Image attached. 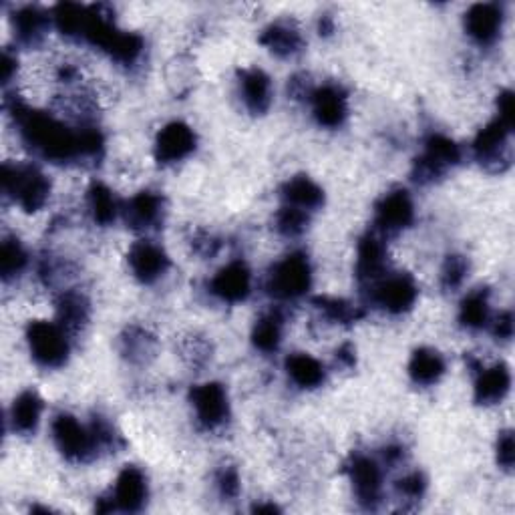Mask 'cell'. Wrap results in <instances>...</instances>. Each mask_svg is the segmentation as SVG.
Here are the masks:
<instances>
[{
	"instance_id": "cell-10",
	"label": "cell",
	"mask_w": 515,
	"mask_h": 515,
	"mask_svg": "<svg viewBox=\"0 0 515 515\" xmlns=\"http://www.w3.org/2000/svg\"><path fill=\"white\" fill-rule=\"evenodd\" d=\"M419 296V288L413 276L403 272H387L377 284L371 286L373 302L389 314L409 312Z\"/></svg>"
},
{
	"instance_id": "cell-18",
	"label": "cell",
	"mask_w": 515,
	"mask_h": 515,
	"mask_svg": "<svg viewBox=\"0 0 515 515\" xmlns=\"http://www.w3.org/2000/svg\"><path fill=\"white\" fill-rule=\"evenodd\" d=\"M501 27H503V11L495 3L473 5L465 13V31L481 47L493 45L501 35Z\"/></svg>"
},
{
	"instance_id": "cell-35",
	"label": "cell",
	"mask_w": 515,
	"mask_h": 515,
	"mask_svg": "<svg viewBox=\"0 0 515 515\" xmlns=\"http://www.w3.org/2000/svg\"><path fill=\"white\" fill-rule=\"evenodd\" d=\"M29 264V254L19 238H5L0 246V276L5 282L15 280L23 274Z\"/></svg>"
},
{
	"instance_id": "cell-1",
	"label": "cell",
	"mask_w": 515,
	"mask_h": 515,
	"mask_svg": "<svg viewBox=\"0 0 515 515\" xmlns=\"http://www.w3.org/2000/svg\"><path fill=\"white\" fill-rule=\"evenodd\" d=\"M11 115L25 145L47 161L65 165L103 157L105 141L97 127H71L51 113L31 109L19 101L11 105Z\"/></svg>"
},
{
	"instance_id": "cell-2",
	"label": "cell",
	"mask_w": 515,
	"mask_h": 515,
	"mask_svg": "<svg viewBox=\"0 0 515 515\" xmlns=\"http://www.w3.org/2000/svg\"><path fill=\"white\" fill-rule=\"evenodd\" d=\"M81 41L93 45L95 49L103 51L109 59H113L119 65H135L143 53V39L135 33L121 31L111 13H107V7L93 5L87 7V21L83 27Z\"/></svg>"
},
{
	"instance_id": "cell-24",
	"label": "cell",
	"mask_w": 515,
	"mask_h": 515,
	"mask_svg": "<svg viewBox=\"0 0 515 515\" xmlns=\"http://www.w3.org/2000/svg\"><path fill=\"white\" fill-rule=\"evenodd\" d=\"M53 17L41 7H23L13 17V31L21 45L37 47L45 41Z\"/></svg>"
},
{
	"instance_id": "cell-23",
	"label": "cell",
	"mask_w": 515,
	"mask_h": 515,
	"mask_svg": "<svg viewBox=\"0 0 515 515\" xmlns=\"http://www.w3.org/2000/svg\"><path fill=\"white\" fill-rule=\"evenodd\" d=\"M511 387V373L505 363H497L489 369H477L475 379V403L477 405H495L501 403Z\"/></svg>"
},
{
	"instance_id": "cell-30",
	"label": "cell",
	"mask_w": 515,
	"mask_h": 515,
	"mask_svg": "<svg viewBox=\"0 0 515 515\" xmlns=\"http://www.w3.org/2000/svg\"><path fill=\"white\" fill-rule=\"evenodd\" d=\"M87 208L93 222L99 226H111L121 212L113 192L101 182L91 184V188L87 190Z\"/></svg>"
},
{
	"instance_id": "cell-39",
	"label": "cell",
	"mask_w": 515,
	"mask_h": 515,
	"mask_svg": "<svg viewBox=\"0 0 515 515\" xmlns=\"http://www.w3.org/2000/svg\"><path fill=\"white\" fill-rule=\"evenodd\" d=\"M397 489V495L401 497V501H419L423 495H425V489H427V481L423 477V473L419 471H411L407 473L405 477H401L395 485Z\"/></svg>"
},
{
	"instance_id": "cell-22",
	"label": "cell",
	"mask_w": 515,
	"mask_h": 515,
	"mask_svg": "<svg viewBox=\"0 0 515 515\" xmlns=\"http://www.w3.org/2000/svg\"><path fill=\"white\" fill-rule=\"evenodd\" d=\"M260 45L278 59H292L304 49V37L294 23L278 21L262 31Z\"/></svg>"
},
{
	"instance_id": "cell-3",
	"label": "cell",
	"mask_w": 515,
	"mask_h": 515,
	"mask_svg": "<svg viewBox=\"0 0 515 515\" xmlns=\"http://www.w3.org/2000/svg\"><path fill=\"white\" fill-rule=\"evenodd\" d=\"M3 192L27 214L43 210L51 198V180L37 165L5 163Z\"/></svg>"
},
{
	"instance_id": "cell-34",
	"label": "cell",
	"mask_w": 515,
	"mask_h": 515,
	"mask_svg": "<svg viewBox=\"0 0 515 515\" xmlns=\"http://www.w3.org/2000/svg\"><path fill=\"white\" fill-rule=\"evenodd\" d=\"M312 304L326 320L336 322V324L349 326V324L359 322L365 316V312L359 306H355V304H351L347 300H340V298L318 296V298L312 300Z\"/></svg>"
},
{
	"instance_id": "cell-26",
	"label": "cell",
	"mask_w": 515,
	"mask_h": 515,
	"mask_svg": "<svg viewBox=\"0 0 515 515\" xmlns=\"http://www.w3.org/2000/svg\"><path fill=\"white\" fill-rule=\"evenodd\" d=\"M91 316V302L85 294L77 290H67L57 300V318L59 324L71 334L79 332Z\"/></svg>"
},
{
	"instance_id": "cell-36",
	"label": "cell",
	"mask_w": 515,
	"mask_h": 515,
	"mask_svg": "<svg viewBox=\"0 0 515 515\" xmlns=\"http://www.w3.org/2000/svg\"><path fill=\"white\" fill-rule=\"evenodd\" d=\"M155 351V338L143 330V328H129L121 338V353L131 363H143L147 361Z\"/></svg>"
},
{
	"instance_id": "cell-25",
	"label": "cell",
	"mask_w": 515,
	"mask_h": 515,
	"mask_svg": "<svg viewBox=\"0 0 515 515\" xmlns=\"http://www.w3.org/2000/svg\"><path fill=\"white\" fill-rule=\"evenodd\" d=\"M282 200L286 206L298 208L302 212H314L324 204L322 188L308 176H296L282 186Z\"/></svg>"
},
{
	"instance_id": "cell-9",
	"label": "cell",
	"mask_w": 515,
	"mask_h": 515,
	"mask_svg": "<svg viewBox=\"0 0 515 515\" xmlns=\"http://www.w3.org/2000/svg\"><path fill=\"white\" fill-rule=\"evenodd\" d=\"M345 473L349 475L357 501L365 509H377L383 499V469L381 465L365 455L353 453L345 463Z\"/></svg>"
},
{
	"instance_id": "cell-5",
	"label": "cell",
	"mask_w": 515,
	"mask_h": 515,
	"mask_svg": "<svg viewBox=\"0 0 515 515\" xmlns=\"http://www.w3.org/2000/svg\"><path fill=\"white\" fill-rule=\"evenodd\" d=\"M312 286V268L302 252L288 254L268 274L266 288L276 300H296L302 298Z\"/></svg>"
},
{
	"instance_id": "cell-41",
	"label": "cell",
	"mask_w": 515,
	"mask_h": 515,
	"mask_svg": "<svg viewBox=\"0 0 515 515\" xmlns=\"http://www.w3.org/2000/svg\"><path fill=\"white\" fill-rule=\"evenodd\" d=\"M513 461H515V443H513V433L511 431H503L499 435L497 441V463L499 467H503L505 471L513 469Z\"/></svg>"
},
{
	"instance_id": "cell-32",
	"label": "cell",
	"mask_w": 515,
	"mask_h": 515,
	"mask_svg": "<svg viewBox=\"0 0 515 515\" xmlns=\"http://www.w3.org/2000/svg\"><path fill=\"white\" fill-rule=\"evenodd\" d=\"M282 326H284V320L280 312L272 310L260 316V320L254 324V330H252L254 347L266 355L276 353L282 342Z\"/></svg>"
},
{
	"instance_id": "cell-16",
	"label": "cell",
	"mask_w": 515,
	"mask_h": 515,
	"mask_svg": "<svg viewBox=\"0 0 515 515\" xmlns=\"http://www.w3.org/2000/svg\"><path fill=\"white\" fill-rule=\"evenodd\" d=\"M210 290L222 302H244L252 292V272L246 266V262L234 260L222 270H218V274L210 282Z\"/></svg>"
},
{
	"instance_id": "cell-17",
	"label": "cell",
	"mask_w": 515,
	"mask_h": 515,
	"mask_svg": "<svg viewBox=\"0 0 515 515\" xmlns=\"http://www.w3.org/2000/svg\"><path fill=\"white\" fill-rule=\"evenodd\" d=\"M387 246L379 232H369L361 238L357 250V278L365 286L377 284L387 274Z\"/></svg>"
},
{
	"instance_id": "cell-14",
	"label": "cell",
	"mask_w": 515,
	"mask_h": 515,
	"mask_svg": "<svg viewBox=\"0 0 515 515\" xmlns=\"http://www.w3.org/2000/svg\"><path fill=\"white\" fill-rule=\"evenodd\" d=\"M308 101L312 107V117L320 127L338 129L345 125L349 117V95L340 85L328 83L316 87L312 89Z\"/></svg>"
},
{
	"instance_id": "cell-31",
	"label": "cell",
	"mask_w": 515,
	"mask_h": 515,
	"mask_svg": "<svg viewBox=\"0 0 515 515\" xmlns=\"http://www.w3.org/2000/svg\"><path fill=\"white\" fill-rule=\"evenodd\" d=\"M489 290L477 288L469 292L459 306V322L469 330H481L489 324Z\"/></svg>"
},
{
	"instance_id": "cell-11",
	"label": "cell",
	"mask_w": 515,
	"mask_h": 515,
	"mask_svg": "<svg viewBox=\"0 0 515 515\" xmlns=\"http://www.w3.org/2000/svg\"><path fill=\"white\" fill-rule=\"evenodd\" d=\"M190 401L196 411L198 423L206 431H216L228 423L230 401L226 389L220 383H204L194 387L190 393Z\"/></svg>"
},
{
	"instance_id": "cell-15",
	"label": "cell",
	"mask_w": 515,
	"mask_h": 515,
	"mask_svg": "<svg viewBox=\"0 0 515 515\" xmlns=\"http://www.w3.org/2000/svg\"><path fill=\"white\" fill-rule=\"evenodd\" d=\"M127 264L131 268V274L141 284H153L159 278H163L171 266L169 256L161 246L149 240L135 242L127 254Z\"/></svg>"
},
{
	"instance_id": "cell-44",
	"label": "cell",
	"mask_w": 515,
	"mask_h": 515,
	"mask_svg": "<svg viewBox=\"0 0 515 515\" xmlns=\"http://www.w3.org/2000/svg\"><path fill=\"white\" fill-rule=\"evenodd\" d=\"M17 57L11 53V51H5L3 53V83L9 85L13 81V77L17 75Z\"/></svg>"
},
{
	"instance_id": "cell-19",
	"label": "cell",
	"mask_w": 515,
	"mask_h": 515,
	"mask_svg": "<svg viewBox=\"0 0 515 515\" xmlns=\"http://www.w3.org/2000/svg\"><path fill=\"white\" fill-rule=\"evenodd\" d=\"M111 501H113L115 509H119V511H125V513L141 511V507L147 501L145 473L135 465L123 467L121 473L117 475Z\"/></svg>"
},
{
	"instance_id": "cell-21",
	"label": "cell",
	"mask_w": 515,
	"mask_h": 515,
	"mask_svg": "<svg viewBox=\"0 0 515 515\" xmlns=\"http://www.w3.org/2000/svg\"><path fill=\"white\" fill-rule=\"evenodd\" d=\"M238 87L246 109L252 115H264L272 105V81L262 69H244L238 77Z\"/></svg>"
},
{
	"instance_id": "cell-47",
	"label": "cell",
	"mask_w": 515,
	"mask_h": 515,
	"mask_svg": "<svg viewBox=\"0 0 515 515\" xmlns=\"http://www.w3.org/2000/svg\"><path fill=\"white\" fill-rule=\"evenodd\" d=\"M254 511H258V513H276L278 507L274 503H270V505H256Z\"/></svg>"
},
{
	"instance_id": "cell-28",
	"label": "cell",
	"mask_w": 515,
	"mask_h": 515,
	"mask_svg": "<svg viewBox=\"0 0 515 515\" xmlns=\"http://www.w3.org/2000/svg\"><path fill=\"white\" fill-rule=\"evenodd\" d=\"M445 359L435 349H419L409 361V377L419 387H431L445 375Z\"/></svg>"
},
{
	"instance_id": "cell-42",
	"label": "cell",
	"mask_w": 515,
	"mask_h": 515,
	"mask_svg": "<svg viewBox=\"0 0 515 515\" xmlns=\"http://www.w3.org/2000/svg\"><path fill=\"white\" fill-rule=\"evenodd\" d=\"M497 117L509 125L515 123V103L511 91H501L497 97Z\"/></svg>"
},
{
	"instance_id": "cell-12",
	"label": "cell",
	"mask_w": 515,
	"mask_h": 515,
	"mask_svg": "<svg viewBox=\"0 0 515 515\" xmlns=\"http://www.w3.org/2000/svg\"><path fill=\"white\" fill-rule=\"evenodd\" d=\"M415 222V204L407 190L385 194L375 206V226L381 236H393Z\"/></svg>"
},
{
	"instance_id": "cell-43",
	"label": "cell",
	"mask_w": 515,
	"mask_h": 515,
	"mask_svg": "<svg viewBox=\"0 0 515 515\" xmlns=\"http://www.w3.org/2000/svg\"><path fill=\"white\" fill-rule=\"evenodd\" d=\"M493 334L497 340H509L513 336V314L509 310L501 312L493 322Z\"/></svg>"
},
{
	"instance_id": "cell-7",
	"label": "cell",
	"mask_w": 515,
	"mask_h": 515,
	"mask_svg": "<svg viewBox=\"0 0 515 515\" xmlns=\"http://www.w3.org/2000/svg\"><path fill=\"white\" fill-rule=\"evenodd\" d=\"M51 431L53 441L65 459L73 463H87L97 457L99 445L95 441L91 425L85 427L73 415L61 413L53 419Z\"/></svg>"
},
{
	"instance_id": "cell-33",
	"label": "cell",
	"mask_w": 515,
	"mask_h": 515,
	"mask_svg": "<svg viewBox=\"0 0 515 515\" xmlns=\"http://www.w3.org/2000/svg\"><path fill=\"white\" fill-rule=\"evenodd\" d=\"M51 17H53V23L63 37L81 41L83 27H85V21H87V7L75 5V3H61L53 9Z\"/></svg>"
},
{
	"instance_id": "cell-20",
	"label": "cell",
	"mask_w": 515,
	"mask_h": 515,
	"mask_svg": "<svg viewBox=\"0 0 515 515\" xmlns=\"http://www.w3.org/2000/svg\"><path fill=\"white\" fill-rule=\"evenodd\" d=\"M125 220L133 230L149 232L159 228L165 214L163 198L157 192H139L123 208Z\"/></svg>"
},
{
	"instance_id": "cell-4",
	"label": "cell",
	"mask_w": 515,
	"mask_h": 515,
	"mask_svg": "<svg viewBox=\"0 0 515 515\" xmlns=\"http://www.w3.org/2000/svg\"><path fill=\"white\" fill-rule=\"evenodd\" d=\"M27 342L35 363L43 369H59L69 359V332L59 322H31L27 328Z\"/></svg>"
},
{
	"instance_id": "cell-8",
	"label": "cell",
	"mask_w": 515,
	"mask_h": 515,
	"mask_svg": "<svg viewBox=\"0 0 515 515\" xmlns=\"http://www.w3.org/2000/svg\"><path fill=\"white\" fill-rule=\"evenodd\" d=\"M511 133L513 125L495 117L473 141L475 159L489 171H505L511 165Z\"/></svg>"
},
{
	"instance_id": "cell-38",
	"label": "cell",
	"mask_w": 515,
	"mask_h": 515,
	"mask_svg": "<svg viewBox=\"0 0 515 515\" xmlns=\"http://www.w3.org/2000/svg\"><path fill=\"white\" fill-rule=\"evenodd\" d=\"M467 272H469V262L465 256H461V254L447 256V260L441 268V286L447 292H455L457 288L463 286Z\"/></svg>"
},
{
	"instance_id": "cell-29",
	"label": "cell",
	"mask_w": 515,
	"mask_h": 515,
	"mask_svg": "<svg viewBox=\"0 0 515 515\" xmlns=\"http://www.w3.org/2000/svg\"><path fill=\"white\" fill-rule=\"evenodd\" d=\"M288 379L300 389H316L326 381V369L320 361L306 353H294L286 359Z\"/></svg>"
},
{
	"instance_id": "cell-6",
	"label": "cell",
	"mask_w": 515,
	"mask_h": 515,
	"mask_svg": "<svg viewBox=\"0 0 515 515\" xmlns=\"http://www.w3.org/2000/svg\"><path fill=\"white\" fill-rule=\"evenodd\" d=\"M459 161H461L459 145L447 135L433 133L425 139L423 153L415 159L413 180L423 186L433 184L435 180L443 178Z\"/></svg>"
},
{
	"instance_id": "cell-13",
	"label": "cell",
	"mask_w": 515,
	"mask_h": 515,
	"mask_svg": "<svg viewBox=\"0 0 515 515\" xmlns=\"http://www.w3.org/2000/svg\"><path fill=\"white\" fill-rule=\"evenodd\" d=\"M196 145L198 137L188 123L171 121L157 133L153 153L161 165H171L190 157L196 151Z\"/></svg>"
},
{
	"instance_id": "cell-46",
	"label": "cell",
	"mask_w": 515,
	"mask_h": 515,
	"mask_svg": "<svg viewBox=\"0 0 515 515\" xmlns=\"http://www.w3.org/2000/svg\"><path fill=\"white\" fill-rule=\"evenodd\" d=\"M332 21L328 19V17H324L322 21H320V35H330L332 33Z\"/></svg>"
},
{
	"instance_id": "cell-27",
	"label": "cell",
	"mask_w": 515,
	"mask_h": 515,
	"mask_svg": "<svg viewBox=\"0 0 515 515\" xmlns=\"http://www.w3.org/2000/svg\"><path fill=\"white\" fill-rule=\"evenodd\" d=\"M43 399L35 391L21 393L11 407V425L19 435H33L41 423Z\"/></svg>"
},
{
	"instance_id": "cell-40",
	"label": "cell",
	"mask_w": 515,
	"mask_h": 515,
	"mask_svg": "<svg viewBox=\"0 0 515 515\" xmlns=\"http://www.w3.org/2000/svg\"><path fill=\"white\" fill-rule=\"evenodd\" d=\"M218 491L224 499H234L240 493V475L234 467H222L216 475Z\"/></svg>"
},
{
	"instance_id": "cell-37",
	"label": "cell",
	"mask_w": 515,
	"mask_h": 515,
	"mask_svg": "<svg viewBox=\"0 0 515 515\" xmlns=\"http://www.w3.org/2000/svg\"><path fill=\"white\" fill-rule=\"evenodd\" d=\"M308 222H310L308 212H302L298 208H292V206L284 204L276 214L274 226H276L278 234H282L284 238H298L306 232Z\"/></svg>"
},
{
	"instance_id": "cell-45",
	"label": "cell",
	"mask_w": 515,
	"mask_h": 515,
	"mask_svg": "<svg viewBox=\"0 0 515 515\" xmlns=\"http://www.w3.org/2000/svg\"><path fill=\"white\" fill-rule=\"evenodd\" d=\"M336 359L338 363H342L345 367H353L355 365V349L353 345H342L336 353Z\"/></svg>"
}]
</instances>
